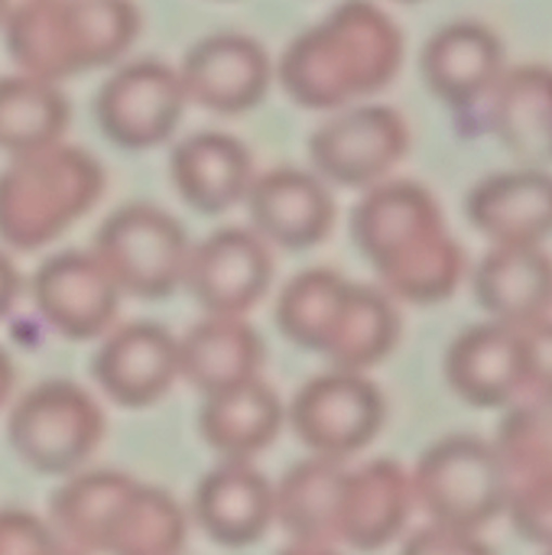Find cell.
Returning a JSON list of instances; mask_svg holds the SVG:
<instances>
[{"instance_id": "3957f363", "label": "cell", "mask_w": 552, "mask_h": 555, "mask_svg": "<svg viewBox=\"0 0 552 555\" xmlns=\"http://www.w3.org/2000/svg\"><path fill=\"white\" fill-rule=\"evenodd\" d=\"M20 72L62 81L117 62L140 36L130 0H23L3 23Z\"/></svg>"}, {"instance_id": "7a4b0ae2", "label": "cell", "mask_w": 552, "mask_h": 555, "mask_svg": "<svg viewBox=\"0 0 552 555\" xmlns=\"http://www.w3.org/2000/svg\"><path fill=\"white\" fill-rule=\"evenodd\" d=\"M400 62L397 23L371 0H345L286 46L280 81L299 107L342 111L387 88Z\"/></svg>"}, {"instance_id": "83f0119b", "label": "cell", "mask_w": 552, "mask_h": 555, "mask_svg": "<svg viewBox=\"0 0 552 555\" xmlns=\"http://www.w3.org/2000/svg\"><path fill=\"white\" fill-rule=\"evenodd\" d=\"M400 341V315L384 289L348 283L319 354L338 371L368 374Z\"/></svg>"}, {"instance_id": "60d3db41", "label": "cell", "mask_w": 552, "mask_h": 555, "mask_svg": "<svg viewBox=\"0 0 552 555\" xmlns=\"http://www.w3.org/2000/svg\"><path fill=\"white\" fill-rule=\"evenodd\" d=\"M403 3H416V0H403Z\"/></svg>"}, {"instance_id": "7402d4cb", "label": "cell", "mask_w": 552, "mask_h": 555, "mask_svg": "<svg viewBox=\"0 0 552 555\" xmlns=\"http://www.w3.org/2000/svg\"><path fill=\"white\" fill-rule=\"evenodd\" d=\"M192 511L215 543L251 546L273 527V485L251 462H221L198 481Z\"/></svg>"}, {"instance_id": "4316f807", "label": "cell", "mask_w": 552, "mask_h": 555, "mask_svg": "<svg viewBox=\"0 0 552 555\" xmlns=\"http://www.w3.org/2000/svg\"><path fill=\"white\" fill-rule=\"evenodd\" d=\"M345 465L309 455L296 462L273 488V524L293 543L332 546L338 543V504L345 488Z\"/></svg>"}, {"instance_id": "836d02e7", "label": "cell", "mask_w": 552, "mask_h": 555, "mask_svg": "<svg viewBox=\"0 0 552 555\" xmlns=\"http://www.w3.org/2000/svg\"><path fill=\"white\" fill-rule=\"evenodd\" d=\"M55 543L49 520L23 507H0V555H46Z\"/></svg>"}, {"instance_id": "d6a6232c", "label": "cell", "mask_w": 552, "mask_h": 555, "mask_svg": "<svg viewBox=\"0 0 552 555\" xmlns=\"http://www.w3.org/2000/svg\"><path fill=\"white\" fill-rule=\"evenodd\" d=\"M524 341V403L552 406V319L521 328Z\"/></svg>"}, {"instance_id": "6da1fadb", "label": "cell", "mask_w": 552, "mask_h": 555, "mask_svg": "<svg viewBox=\"0 0 552 555\" xmlns=\"http://www.w3.org/2000/svg\"><path fill=\"white\" fill-rule=\"evenodd\" d=\"M351 237L384 283L413 306L449 299L465 276V250L449 234L439 202L416 182H381L351 215Z\"/></svg>"}, {"instance_id": "603a6c76", "label": "cell", "mask_w": 552, "mask_h": 555, "mask_svg": "<svg viewBox=\"0 0 552 555\" xmlns=\"http://www.w3.org/2000/svg\"><path fill=\"white\" fill-rule=\"evenodd\" d=\"M286 423V406L260 377L208 393L198 413V433L221 462H251L270 449Z\"/></svg>"}, {"instance_id": "b9f144b4", "label": "cell", "mask_w": 552, "mask_h": 555, "mask_svg": "<svg viewBox=\"0 0 552 555\" xmlns=\"http://www.w3.org/2000/svg\"><path fill=\"white\" fill-rule=\"evenodd\" d=\"M550 555H552V550H550Z\"/></svg>"}, {"instance_id": "5b68a950", "label": "cell", "mask_w": 552, "mask_h": 555, "mask_svg": "<svg viewBox=\"0 0 552 555\" xmlns=\"http://www.w3.org/2000/svg\"><path fill=\"white\" fill-rule=\"evenodd\" d=\"M101 403L72 380H46L23 393L7 420V439L39 475H75L104 442Z\"/></svg>"}, {"instance_id": "ba28073f", "label": "cell", "mask_w": 552, "mask_h": 555, "mask_svg": "<svg viewBox=\"0 0 552 555\" xmlns=\"http://www.w3.org/2000/svg\"><path fill=\"white\" fill-rule=\"evenodd\" d=\"M286 420L309 455L345 462L377 439L387 403L368 374L332 367L299 387Z\"/></svg>"}, {"instance_id": "ab89813d", "label": "cell", "mask_w": 552, "mask_h": 555, "mask_svg": "<svg viewBox=\"0 0 552 555\" xmlns=\"http://www.w3.org/2000/svg\"><path fill=\"white\" fill-rule=\"evenodd\" d=\"M10 0H0V29H3V23H7V16H10Z\"/></svg>"}, {"instance_id": "d6986e66", "label": "cell", "mask_w": 552, "mask_h": 555, "mask_svg": "<svg viewBox=\"0 0 552 555\" xmlns=\"http://www.w3.org/2000/svg\"><path fill=\"white\" fill-rule=\"evenodd\" d=\"M413 507V481L403 465L374 459L345 475L338 504V543L358 553H377L407 530Z\"/></svg>"}, {"instance_id": "30bf717a", "label": "cell", "mask_w": 552, "mask_h": 555, "mask_svg": "<svg viewBox=\"0 0 552 555\" xmlns=\"http://www.w3.org/2000/svg\"><path fill=\"white\" fill-rule=\"evenodd\" d=\"M491 446L504 475V514L524 540L552 550V406L514 403Z\"/></svg>"}, {"instance_id": "5bb4252c", "label": "cell", "mask_w": 552, "mask_h": 555, "mask_svg": "<svg viewBox=\"0 0 552 555\" xmlns=\"http://www.w3.org/2000/svg\"><path fill=\"white\" fill-rule=\"evenodd\" d=\"M179 78L192 104L215 114H244L267 98L273 65L254 36L211 33L185 52Z\"/></svg>"}, {"instance_id": "7c38bea8", "label": "cell", "mask_w": 552, "mask_h": 555, "mask_svg": "<svg viewBox=\"0 0 552 555\" xmlns=\"http://www.w3.org/2000/svg\"><path fill=\"white\" fill-rule=\"evenodd\" d=\"M273 254L251 228H221L192 244L182 286L205 315H247L270 289Z\"/></svg>"}, {"instance_id": "2e32d148", "label": "cell", "mask_w": 552, "mask_h": 555, "mask_svg": "<svg viewBox=\"0 0 552 555\" xmlns=\"http://www.w3.org/2000/svg\"><path fill=\"white\" fill-rule=\"evenodd\" d=\"M94 380L120 406H153L179 380V338L156 322L111 328L94 354Z\"/></svg>"}, {"instance_id": "e575fe53", "label": "cell", "mask_w": 552, "mask_h": 555, "mask_svg": "<svg viewBox=\"0 0 552 555\" xmlns=\"http://www.w3.org/2000/svg\"><path fill=\"white\" fill-rule=\"evenodd\" d=\"M400 555H495L491 546L478 537V533H465V530H452L442 524H429L423 530H416Z\"/></svg>"}, {"instance_id": "8fae6325", "label": "cell", "mask_w": 552, "mask_h": 555, "mask_svg": "<svg viewBox=\"0 0 552 555\" xmlns=\"http://www.w3.org/2000/svg\"><path fill=\"white\" fill-rule=\"evenodd\" d=\"M185 104L179 68L159 59H137L101 85L94 117L120 150H153L176 133Z\"/></svg>"}, {"instance_id": "f1b7e54d", "label": "cell", "mask_w": 552, "mask_h": 555, "mask_svg": "<svg viewBox=\"0 0 552 555\" xmlns=\"http://www.w3.org/2000/svg\"><path fill=\"white\" fill-rule=\"evenodd\" d=\"M137 478L124 472H78L72 475L49 501V527L52 533L81 550V553L101 555L104 533L124 504V498L133 491Z\"/></svg>"}, {"instance_id": "f35d334b", "label": "cell", "mask_w": 552, "mask_h": 555, "mask_svg": "<svg viewBox=\"0 0 552 555\" xmlns=\"http://www.w3.org/2000/svg\"><path fill=\"white\" fill-rule=\"evenodd\" d=\"M46 555H88V553H81V550H75V546H68V543H62V540H59V543H55V546H52Z\"/></svg>"}, {"instance_id": "d4e9b609", "label": "cell", "mask_w": 552, "mask_h": 555, "mask_svg": "<svg viewBox=\"0 0 552 555\" xmlns=\"http://www.w3.org/2000/svg\"><path fill=\"white\" fill-rule=\"evenodd\" d=\"M264 341L244 315H205L179 338V380L218 393L260 377Z\"/></svg>"}, {"instance_id": "cb8c5ba5", "label": "cell", "mask_w": 552, "mask_h": 555, "mask_svg": "<svg viewBox=\"0 0 552 555\" xmlns=\"http://www.w3.org/2000/svg\"><path fill=\"white\" fill-rule=\"evenodd\" d=\"M472 283L491 322L527 328L550 315L552 260L543 247H491Z\"/></svg>"}, {"instance_id": "8992f818", "label": "cell", "mask_w": 552, "mask_h": 555, "mask_svg": "<svg viewBox=\"0 0 552 555\" xmlns=\"http://www.w3.org/2000/svg\"><path fill=\"white\" fill-rule=\"evenodd\" d=\"M413 498L433 524L482 533L504 514V475L491 442L478 436H446L429 446L413 475Z\"/></svg>"}, {"instance_id": "44dd1931", "label": "cell", "mask_w": 552, "mask_h": 555, "mask_svg": "<svg viewBox=\"0 0 552 555\" xmlns=\"http://www.w3.org/2000/svg\"><path fill=\"white\" fill-rule=\"evenodd\" d=\"M169 176L189 208L198 215H224L244 202L254 182V159L238 137L202 130L172 150Z\"/></svg>"}, {"instance_id": "1f68e13d", "label": "cell", "mask_w": 552, "mask_h": 555, "mask_svg": "<svg viewBox=\"0 0 552 555\" xmlns=\"http://www.w3.org/2000/svg\"><path fill=\"white\" fill-rule=\"evenodd\" d=\"M348 283L351 280H345L335 270H306V273L293 276L277 302L280 332L293 345L319 354Z\"/></svg>"}, {"instance_id": "9c48e42d", "label": "cell", "mask_w": 552, "mask_h": 555, "mask_svg": "<svg viewBox=\"0 0 552 555\" xmlns=\"http://www.w3.org/2000/svg\"><path fill=\"white\" fill-rule=\"evenodd\" d=\"M410 150V127L387 104L342 107L309 137L316 176L342 189H374L390 179Z\"/></svg>"}, {"instance_id": "4fadbf2b", "label": "cell", "mask_w": 552, "mask_h": 555, "mask_svg": "<svg viewBox=\"0 0 552 555\" xmlns=\"http://www.w3.org/2000/svg\"><path fill=\"white\" fill-rule=\"evenodd\" d=\"M29 293L42 322L72 341L104 338L120 309V289L91 250H62L42 260Z\"/></svg>"}, {"instance_id": "4dcf8cb0", "label": "cell", "mask_w": 552, "mask_h": 555, "mask_svg": "<svg viewBox=\"0 0 552 555\" xmlns=\"http://www.w3.org/2000/svg\"><path fill=\"white\" fill-rule=\"evenodd\" d=\"M68 117V98L55 81L26 72L0 78V150L7 156L59 143Z\"/></svg>"}, {"instance_id": "ffe728a7", "label": "cell", "mask_w": 552, "mask_h": 555, "mask_svg": "<svg viewBox=\"0 0 552 555\" xmlns=\"http://www.w3.org/2000/svg\"><path fill=\"white\" fill-rule=\"evenodd\" d=\"M465 211L495 247H540L552 234V176L527 166L488 176L468 192Z\"/></svg>"}, {"instance_id": "8d00e7d4", "label": "cell", "mask_w": 552, "mask_h": 555, "mask_svg": "<svg viewBox=\"0 0 552 555\" xmlns=\"http://www.w3.org/2000/svg\"><path fill=\"white\" fill-rule=\"evenodd\" d=\"M13 384H16V367H13L10 354L0 348V410L10 403V397H13Z\"/></svg>"}, {"instance_id": "277c9868", "label": "cell", "mask_w": 552, "mask_h": 555, "mask_svg": "<svg viewBox=\"0 0 552 555\" xmlns=\"http://www.w3.org/2000/svg\"><path fill=\"white\" fill-rule=\"evenodd\" d=\"M101 192V163L62 140L10 156L0 172V241L16 250H39L85 218Z\"/></svg>"}, {"instance_id": "52a82bcc", "label": "cell", "mask_w": 552, "mask_h": 555, "mask_svg": "<svg viewBox=\"0 0 552 555\" xmlns=\"http://www.w3.org/2000/svg\"><path fill=\"white\" fill-rule=\"evenodd\" d=\"M189 237L176 215L137 202L104 218L94 234L91 254L117 283L120 296L166 299L185 280Z\"/></svg>"}, {"instance_id": "e0dca14e", "label": "cell", "mask_w": 552, "mask_h": 555, "mask_svg": "<svg viewBox=\"0 0 552 555\" xmlns=\"http://www.w3.org/2000/svg\"><path fill=\"white\" fill-rule=\"evenodd\" d=\"M420 68L429 91L442 104L465 111L488 98L504 75V46L491 26L459 20L426 39Z\"/></svg>"}, {"instance_id": "ac0fdd59", "label": "cell", "mask_w": 552, "mask_h": 555, "mask_svg": "<svg viewBox=\"0 0 552 555\" xmlns=\"http://www.w3.org/2000/svg\"><path fill=\"white\" fill-rule=\"evenodd\" d=\"M446 380L455 397L478 410L517 403L524 393L521 328L501 322L465 328L446 351Z\"/></svg>"}, {"instance_id": "74e56055", "label": "cell", "mask_w": 552, "mask_h": 555, "mask_svg": "<svg viewBox=\"0 0 552 555\" xmlns=\"http://www.w3.org/2000/svg\"><path fill=\"white\" fill-rule=\"evenodd\" d=\"M280 555H338L332 546H303V543H293L290 550H283Z\"/></svg>"}, {"instance_id": "d590c367", "label": "cell", "mask_w": 552, "mask_h": 555, "mask_svg": "<svg viewBox=\"0 0 552 555\" xmlns=\"http://www.w3.org/2000/svg\"><path fill=\"white\" fill-rule=\"evenodd\" d=\"M16 296H20V270L10 260V254L0 250V319L13 309Z\"/></svg>"}, {"instance_id": "f546056e", "label": "cell", "mask_w": 552, "mask_h": 555, "mask_svg": "<svg viewBox=\"0 0 552 555\" xmlns=\"http://www.w3.org/2000/svg\"><path fill=\"white\" fill-rule=\"evenodd\" d=\"M185 546V507L169 491L137 481L104 533L101 555H182Z\"/></svg>"}, {"instance_id": "9a60e30c", "label": "cell", "mask_w": 552, "mask_h": 555, "mask_svg": "<svg viewBox=\"0 0 552 555\" xmlns=\"http://www.w3.org/2000/svg\"><path fill=\"white\" fill-rule=\"evenodd\" d=\"M244 202L251 211V231L286 250H309L322 244L335 224V195L329 182L296 166L254 176Z\"/></svg>"}, {"instance_id": "484cf974", "label": "cell", "mask_w": 552, "mask_h": 555, "mask_svg": "<svg viewBox=\"0 0 552 555\" xmlns=\"http://www.w3.org/2000/svg\"><path fill=\"white\" fill-rule=\"evenodd\" d=\"M491 130L527 169L552 166V68L517 65L491 88Z\"/></svg>"}]
</instances>
